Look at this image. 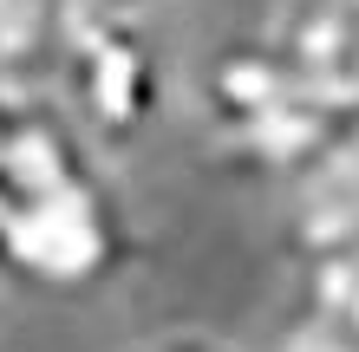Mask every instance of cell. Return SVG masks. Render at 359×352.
I'll return each mask as SVG.
<instances>
[{"label":"cell","instance_id":"cell-6","mask_svg":"<svg viewBox=\"0 0 359 352\" xmlns=\"http://www.w3.org/2000/svg\"><path fill=\"white\" fill-rule=\"evenodd\" d=\"M301 333L320 339L327 352H359V255L307 267V320H301Z\"/></svg>","mask_w":359,"mask_h":352},{"label":"cell","instance_id":"cell-5","mask_svg":"<svg viewBox=\"0 0 359 352\" xmlns=\"http://www.w3.org/2000/svg\"><path fill=\"white\" fill-rule=\"evenodd\" d=\"M287 235L307 267L359 255V118L320 150L313 170L287 183Z\"/></svg>","mask_w":359,"mask_h":352},{"label":"cell","instance_id":"cell-9","mask_svg":"<svg viewBox=\"0 0 359 352\" xmlns=\"http://www.w3.org/2000/svg\"><path fill=\"white\" fill-rule=\"evenodd\" d=\"M13 98H27V92H0V118H7V105H13Z\"/></svg>","mask_w":359,"mask_h":352},{"label":"cell","instance_id":"cell-1","mask_svg":"<svg viewBox=\"0 0 359 352\" xmlns=\"http://www.w3.org/2000/svg\"><path fill=\"white\" fill-rule=\"evenodd\" d=\"M131 222L98 150L53 98H13L0 118V274L39 294H86L118 274Z\"/></svg>","mask_w":359,"mask_h":352},{"label":"cell","instance_id":"cell-2","mask_svg":"<svg viewBox=\"0 0 359 352\" xmlns=\"http://www.w3.org/2000/svg\"><path fill=\"white\" fill-rule=\"evenodd\" d=\"M203 111H209L216 150L236 170L274 176V183H294L301 170H313L320 150L353 124L320 92H307L262 33L216 52V66L203 72Z\"/></svg>","mask_w":359,"mask_h":352},{"label":"cell","instance_id":"cell-4","mask_svg":"<svg viewBox=\"0 0 359 352\" xmlns=\"http://www.w3.org/2000/svg\"><path fill=\"white\" fill-rule=\"evenodd\" d=\"M262 39L320 92L340 118H359V0H274Z\"/></svg>","mask_w":359,"mask_h":352},{"label":"cell","instance_id":"cell-8","mask_svg":"<svg viewBox=\"0 0 359 352\" xmlns=\"http://www.w3.org/2000/svg\"><path fill=\"white\" fill-rule=\"evenodd\" d=\"M98 7H118V13H137L144 0H98Z\"/></svg>","mask_w":359,"mask_h":352},{"label":"cell","instance_id":"cell-7","mask_svg":"<svg viewBox=\"0 0 359 352\" xmlns=\"http://www.w3.org/2000/svg\"><path fill=\"white\" fill-rule=\"evenodd\" d=\"M137 352H236V346H229V339H216V333H163V339L137 346Z\"/></svg>","mask_w":359,"mask_h":352},{"label":"cell","instance_id":"cell-3","mask_svg":"<svg viewBox=\"0 0 359 352\" xmlns=\"http://www.w3.org/2000/svg\"><path fill=\"white\" fill-rule=\"evenodd\" d=\"M53 78L59 98L92 150H118V143L144 137L163 111V52L137 13L98 7V0H72L59 20L53 46Z\"/></svg>","mask_w":359,"mask_h":352}]
</instances>
